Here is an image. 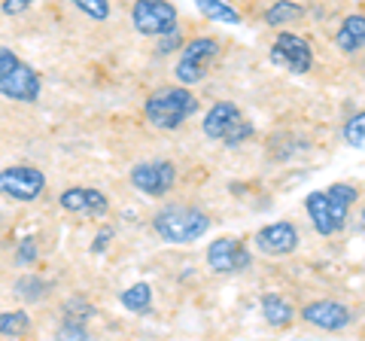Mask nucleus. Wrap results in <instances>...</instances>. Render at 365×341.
Listing matches in <instances>:
<instances>
[{
	"instance_id": "obj_4",
	"label": "nucleus",
	"mask_w": 365,
	"mask_h": 341,
	"mask_svg": "<svg viewBox=\"0 0 365 341\" xmlns=\"http://www.w3.org/2000/svg\"><path fill=\"white\" fill-rule=\"evenodd\" d=\"M43 95V79L28 61H21L13 49L0 46V98L16 104H37Z\"/></svg>"
},
{
	"instance_id": "obj_8",
	"label": "nucleus",
	"mask_w": 365,
	"mask_h": 341,
	"mask_svg": "<svg viewBox=\"0 0 365 341\" xmlns=\"http://www.w3.org/2000/svg\"><path fill=\"white\" fill-rule=\"evenodd\" d=\"M131 25L143 37H165L180 31V13L170 0H134Z\"/></svg>"
},
{
	"instance_id": "obj_24",
	"label": "nucleus",
	"mask_w": 365,
	"mask_h": 341,
	"mask_svg": "<svg viewBox=\"0 0 365 341\" xmlns=\"http://www.w3.org/2000/svg\"><path fill=\"white\" fill-rule=\"evenodd\" d=\"M71 4H73L86 19H91V21H107V19L113 16L110 0H71Z\"/></svg>"
},
{
	"instance_id": "obj_2",
	"label": "nucleus",
	"mask_w": 365,
	"mask_h": 341,
	"mask_svg": "<svg viewBox=\"0 0 365 341\" xmlns=\"http://www.w3.org/2000/svg\"><path fill=\"white\" fill-rule=\"evenodd\" d=\"M210 225H213L210 213L189 201H170L153 213V232L158 235V241L174 244V247L201 241L210 232Z\"/></svg>"
},
{
	"instance_id": "obj_10",
	"label": "nucleus",
	"mask_w": 365,
	"mask_h": 341,
	"mask_svg": "<svg viewBox=\"0 0 365 341\" xmlns=\"http://www.w3.org/2000/svg\"><path fill=\"white\" fill-rule=\"evenodd\" d=\"M253 265V253H250V247L241 241V238L235 235H220L216 241H210L207 247V268L213 275H241Z\"/></svg>"
},
{
	"instance_id": "obj_13",
	"label": "nucleus",
	"mask_w": 365,
	"mask_h": 341,
	"mask_svg": "<svg viewBox=\"0 0 365 341\" xmlns=\"http://www.w3.org/2000/svg\"><path fill=\"white\" fill-rule=\"evenodd\" d=\"M58 208L67 213H86V217H107L110 198L95 186H71L58 195Z\"/></svg>"
},
{
	"instance_id": "obj_15",
	"label": "nucleus",
	"mask_w": 365,
	"mask_h": 341,
	"mask_svg": "<svg viewBox=\"0 0 365 341\" xmlns=\"http://www.w3.org/2000/svg\"><path fill=\"white\" fill-rule=\"evenodd\" d=\"M259 311H262V320H265L271 329H287L292 326V320L299 317V308L280 292H265L259 299Z\"/></svg>"
},
{
	"instance_id": "obj_5",
	"label": "nucleus",
	"mask_w": 365,
	"mask_h": 341,
	"mask_svg": "<svg viewBox=\"0 0 365 341\" xmlns=\"http://www.w3.org/2000/svg\"><path fill=\"white\" fill-rule=\"evenodd\" d=\"M222 52V43L216 37H207V34H201V37H192L189 43H182L180 49V58L174 64V76L180 86H198L207 79V73L213 71L216 58H220Z\"/></svg>"
},
{
	"instance_id": "obj_16",
	"label": "nucleus",
	"mask_w": 365,
	"mask_h": 341,
	"mask_svg": "<svg viewBox=\"0 0 365 341\" xmlns=\"http://www.w3.org/2000/svg\"><path fill=\"white\" fill-rule=\"evenodd\" d=\"M335 46L344 55L362 52V46H365V16L362 13L344 16V21L338 25V34H335Z\"/></svg>"
},
{
	"instance_id": "obj_6",
	"label": "nucleus",
	"mask_w": 365,
	"mask_h": 341,
	"mask_svg": "<svg viewBox=\"0 0 365 341\" xmlns=\"http://www.w3.org/2000/svg\"><path fill=\"white\" fill-rule=\"evenodd\" d=\"M49 180L37 165H6L0 168V198L19 201V204H31L40 201Z\"/></svg>"
},
{
	"instance_id": "obj_7",
	"label": "nucleus",
	"mask_w": 365,
	"mask_h": 341,
	"mask_svg": "<svg viewBox=\"0 0 365 341\" xmlns=\"http://www.w3.org/2000/svg\"><path fill=\"white\" fill-rule=\"evenodd\" d=\"M268 58L271 64L283 67V71H289L295 76H304L314 71V46L307 37H299V34H292L287 28L277 31V37H274L271 49H268Z\"/></svg>"
},
{
	"instance_id": "obj_26",
	"label": "nucleus",
	"mask_w": 365,
	"mask_h": 341,
	"mask_svg": "<svg viewBox=\"0 0 365 341\" xmlns=\"http://www.w3.org/2000/svg\"><path fill=\"white\" fill-rule=\"evenodd\" d=\"M253 134H256V125L250 122V119H241V122H237L235 128L222 138V146H228V150H232V146H241V143H247L250 138H253Z\"/></svg>"
},
{
	"instance_id": "obj_25",
	"label": "nucleus",
	"mask_w": 365,
	"mask_h": 341,
	"mask_svg": "<svg viewBox=\"0 0 365 341\" xmlns=\"http://www.w3.org/2000/svg\"><path fill=\"white\" fill-rule=\"evenodd\" d=\"M40 259V244H37V238L28 235V238H21L19 247H16V265H34Z\"/></svg>"
},
{
	"instance_id": "obj_23",
	"label": "nucleus",
	"mask_w": 365,
	"mask_h": 341,
	"mask_svg": "<svg viewBox=\"0 0 365 341\" xmlns=\"http://www.w3.org/2000/svg\"><path fill=\"white\" fill-rule=\"evenodd\" d=\"M98 317V308L91 302H86V299H67L64 302V320H79V323H88V320H95Z\"/></svg>"
},
{
	"instance_id": "obj_22",
	"label": "nucleus",
	"mask_w": 365,
	"mask_h": 341,
	"mask_svg": "<svg viewBox=\"0 0 365 341\" xmlns=\"http://www.w3.org/2000/svg\"><path fill=\"white\" fill-rule=\"evenodd\" d=\"M341 138H344V143L353 146V150H362V146H365V113L362 110H356L344 122V128H341Z\"/></svg>"
},
{
	"instance_id": "obj_17",
	"label": "nucleus",
	"mask_w": 365,
	"mask_h": 341,
	"mask_svg": "<svg viewBox=\"0 0 365 341\" xmlns=\"http://www.w3.org/2000/svg\"><path fill=\"white\" fill-rule=\"evenodd\" d=\"M304 19V6L295 4V0H274V4L265 9V16H262V21H265L268 28L280 31V28H289L295 25V21Z\"/></svg>"
},
{
	"instance_id": "obj_20",
	"label": "nucleus",
	"mask_w": 365,
	"mask_h": 341,
	"mask_svg": "<svg viewBox=\"0 0 365 341\" xmlns=\"http://www.w3.org/2000/svg\"><path fill=\"white\" fill-rule=\"evenodd\" d=\"M31 314L25 308H6L0 311V338H21L31 332Z\"/></svg>"
},
{
	"instance_id": "obj_21",
	"label": "nucleus",
	"mask_w": 365,
	"mask_h": 341,
	"mask_svg": "<svg viewBox=\"0 0 365 341\" xmlns=\"http://www.w3.org/2000/svg\"><path fill=\"white\" fill-rule=\"evenodd\" d=\"M198 13L207 16V21H220V25H241V13L228 4V0H195Z\"/></svg>"
},
{
	"instance_id": "obj_27",
	"label": "nucleus",
	"mask_w": 365,
	"mask_h": 341,
	"mask_svg": "<svg viewBox=\"0 0 365 341\" xmlns=\"http://www.w3.org/2000/svg\"><path fill=\"white\" fill-rule=\"evenodd\" d=\"M55 335H58V338H71V341L91 338L86 323H79V320H61V326H58V332H55Z\"/></svg>"
},
{
	"instance_id": "obj_14",
	"label": "nucleus",
	"mask_w": 365,
	"mask_h": 341,
	"mask_svg": "<svg viewBox=\"0 0 365 341\" xmlns=\"http://www.w3.org/2000/svg\"><path fill=\"white\" fill-rule=\"evenodd\" d=\"M241 119H244V113H241V107H237V104H232V101H216V104L207 113H204L201 131H204V138H207V141L222 143V138Z\"/></svg>"
},
{
	"instance_id": "obj_9",
	"label": "nucleus",
	"mask_w": 365,
	"mask_h": 341,
	"mask_svg": "<svg viewBox=\"0 0 365 341\" xmlns=\"http://www.w3.org/2000/svg\"><path fill=\"white\" fill-rule=\"evenodd\" d=\"M177 165L170 158H150V162H137L128 170V183L146 198H165L177 186Z\"/></svg>"
},
{
	"instance_id": "obj_28",
	"label": "nucleus",
	"mask_w": 365,
	"mask_h": 341,
	"mask_svg": "<svg viewBox=\"0 0 365 341\" xmlns=\"http://www.w3.org/2000/svg\"><path fill=\"white\" fill-rule=\"evenodd\" d=\"M37 0H4L0 9H4V16H21L25 9H31Z\"/></svg>"
},
{
	"instance_id": "obj_3",
	"label": "nucleus",
	"mask_w": 365,
	"mask_h": 341,
	"mask_svg": "<svg viewBox=\"0 0 365 341\" xmlns=\"http://www.w3.org/2000/svg\"><path fill=\"white\" fill-rule=\"evenodd\" d=\"M201 110L198 95L189 86H162L143 101V116L158 131H177L182 128L195 113Z\"/></svg>"
},
{
	"instance_id": "obj_12",
	"label": "nucleus",
	"mask_w": 365,
	"mask_h": 341,
	"mask_svg": "<svg viewBox=\"0 0 365 341\" xmlns=\"http://www.w3.org/2000/svg\"><path fill=\"white\" fill-rule=\"evenodd\" d=\"M253 241H256V250H259V253L280 259V256H292L295 250H299L302 235H299V229H295V223H289V220H277V223L262 225V229L256 232Z\"/></svg>"
},
{
	"instance_id": "obj_11",
	"label": "nucleus",
	"mask_w": 365,
	"mask_h": 341,
	"mask_svg": "<svg viewBox=\"0 0 365 341\" xmlns=\"http://www.w3.org/2000/svg\"><path fill=\"white\" fill-rule=\"evenodd\" d=\"M299 317L314 326V329H323V332H341V329L353 326L356 320V314H353L350 305L338 302V299H314L299 308Z\"/></svg>"
},
{
	"instance_id": "obj_1",
	"label": "nucleus",
	"mask_w": 365,
	"mask_h": 341,
	"mask_svg": "<svg viewBox=\"0 0 365 341\" xmlns=\"http://www.w3.org/2000/svg\"><path fill=\"white\" fill-rule=\"evenodd\" d=\"M359 201V186L353 183H332L329 189H314L304 198V210L314 232L319 238H332L347 229L350 208Z\"/></svg>"
},
{
	"instance_id": "obj_29",
	"label": "nucleus",
	"mask_w": 365,
	"mask_h": 341,
	"mask_svg": "<svg viewBox=\"0 0 365 341\" xmlns=\"http://www.w3.org/2000/svg\"><path fill=\"white\" fill-rule=\"evenodd\" d=\"M113 238H116V232H113V229H101V232L95 235V244H91V253L101 256V253H104V250L110 247Z\"/></svg>"
},
{
	"instance_id": "obj_19",
	"label": "nucleus",
	"mask_w": 365,
	"mask_h": 341,
	"mask_svg": "<svg viewBox=\"0 0 365 341\" xmlns=\"http://www.w3.org/2000/svg\"><path fill=\"white\" fill-rule=\"evenodd\" d=\"M119 305L125 311H131V314H146L153 308V287L150 283H131L128 290H122L119 295Z\"/></svg>"
},
{
	"instance_id": "obj_18",
	"label": "nucleus",
	"mask_w": 365,
	"mask_h": 341,
	"mask_svg": "<svg viewBox=\"0 0 365 341\" xmlns=\"http://www.w3.org/2000/svg\"><path fill=\"white\" fill-rule=\"evenodd\" d=\"M52 290H55V283L46 280V278H40V275H21V278H16V283H13V292L19 295L21 302H28V305L46 302V299L52 295Z\"/></svg>"
}]
</instances>
